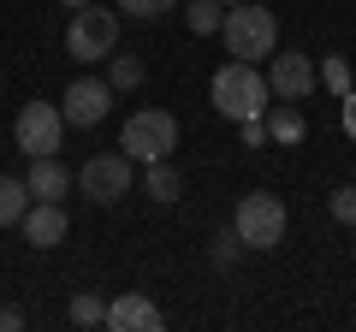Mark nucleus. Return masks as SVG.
Instances as JSON below:
<instances>
[{
    "mask_svg": "<svg viewBox=\"0 0 356 332\" xmlns=\"http://www.w3.org/2000/svg\"><path fill=\"white\" fill-rule=\"evenodd\" d=\"M208 101H214V113H226L232 125H243V119H267L273 90H267V72H261V65L232 60V65H220V72H214Z\"/></svg>",
    "mask_w": 356,
    "mask_h": 332,
    "instance_id": "nucleus-1",
    "label": "nucleus"
},
{
    "mask_svg": "<svg viewBox=\"0 0 356 332\" xmlns=\"http://www.w3.org/2000/svg\"><path fill=\"white\" fill-rule=\"evenodd\" d=\"M220 36H226L232 60H273V48H280V18L267 13V6H255V0H238V6H226V24H220Z\"/></svg>",
    "mask_w": 356,
    "mask_h": 332,
    "instance_id": "nucleus-2",
    "label": "nucleus"
},
{
    "mask_svg": "<svg viewBox=\"0 0 356 332\" xmlns=\"http://www.w3.org/2000/svg\"><path fill=\"white\" fill-rule=\"evenodd\" d=\"M119 149H125L137 166H149V160H172V149H178V119L166 113V107H143V113L125 119V131H119Z\"/></svg>",
    "mask_w": 356,
    "mask_h": 332,
    "instance_id": "nucleus-3",
    "label": "nucleus"
},
{
    "mask_svg": "<svg viewBox=\"0 0 356 332\" xmlns=\"http://www.w3.org/2000/svg\"><path fill=\"white\" fill-rule=\"evenodd\" d=\"M131 154L125 149H107V154H89L83 166H77L72 172V190H83V202H95V208H113L119 196L131 190V179H137V172H131Z\"/></svg>",
    "mask_w": 356,
    "mask_h": 332,
    "instance_id": "nucleus-4",
    "label": "nucleus"
},
{
    "mask_svg": "<svg viewBox=\"0 0 356 332\" xmlns=\"http://www.w3.org/2000/svg\"><path fill=\"white\" fill-rule=\"evenodd\" d=\"M113 48H119V6H83V13H72V24H65V53H72L77 65L107 60Z\"/></svg>",
    "mask_w": 356,
    "mask_h": 332,
    "instance_id": "nucleus-5",
    "label": "nucleus"
},
{
    "mask_svg": "<svg viewBox=\"0 0 356 332\" xmlns=\"http://www.w3.org/2000/svg\"><path fill=\"white\" fill-rule=\"evenodd\" d=\"M232 231L243 238V249H280L285 243V202L273 190H250L232 214Z\"/></svg>",
    "mask_w": 356,
    "mask_h": 332,
    "instance_id": "nucleus-6",
    "label": "nucleus"
},
{
    "mask_svg": "<svg viewBox=\"0 0 356 332\" xmlns=\"http://www.w3.org/2000/svg\"><path fill=\"white\" fill-rule=\"evenodd\" d=\"M60 137H65V113L54 101H24L13 119V149L18 154H60Z\"/></svg>",
    "mask_w": 356,
    "mask_h": 332,
    "instance_id": "nucleus-7",
    "label": "nucleus"
},
{
    "mask_svg": "<svg viewBox=\"0 0 356 332\" xmlns=\"http://www.w3.org/2000/svg\"><path fill=\"white\" fill-rule=\"evenodd\" d=\"M315 60L297 48H280L273 60H267V90H273V101H309L315 95Z\"/></svg>",
    "mask_w": 356,
    "mask_h": 332,
    "instance_id": "nucleus-8",
    "label": "nucleus"
},
{
    "mask_svg": "<svg viewBox=\"0 0 356 332\" xmlns=\"http://www.w3.org/2000/svg\"><path fill=\"white\" fill-rule=\"evenodd\" d=\"M107 107H113V83H107V77H77V83H65V95H60L65 125H83V131L102 125Z\"/></svg>",
    "mask_w": 356,
    "mask_h": 332,
    "instance_id": "nucleus-9",
    "label": "nucleus"
},
{
    "mask_svg": "<svg viewBox=\"0 0 356 332\" xmlns=\"http://www.w3.org/2000/svg\"><path fill=\"white\" fill-rule=\"evenodd\" d=\"M102 326H107V332H161V308H154L149 297L125 291V297L107 303V320H102Z\"/></svg>",
    "mask_w": 356,
    "mask_h": 332,
    "instance_id": "nucleus-10",
    "label": "nucleus"
},
{
    "mask_svg": "<svg viewBox=\"0 0 356 332\" xmlns=\"http://www.w3.org/2000/svg\"><path fill=\"white\" fill-rule=\"evenodd\" d=\"M18 231H24L36 249H54V243H65V231H72V219H65L60 202H30L24 219H18Z\"/></svg>",
    "mask_w": 356,
    "mask_h": 332,
    "instance_id": "nucleus-11",
    "label": "nucleus"
},
{
    "mask_svg": "<svg viewBox=\"0 0 356 332\" xmlns=\"http://www.w3.org/2000/svg\"><path fill=\"white\" fill-rule=\"evenodd\" d=\"M24 184H30V202H65V196H72V172H65L54 154H36V160H30Z\"/></svg>",
    "mask_w": 356,
    "mask_h": 332,
    "instance_id": "nucleus-12",
    "label": "nucleus"
},
{
    "mask_svg": "<svg viewBox=\"0 0 356 332\" xmlns=\"http://www.w3.org/2000/svg\"><path fill=\"white\" fill-rule=\"evenodd\" d=\"M303 131H309V119H303V101H273L267 107V137L273 142H303Z\"/></svg>",
    "mask_w": 356,
    "mask_h": 332,
    "instance_id": "nucleus-13",
    "label": "nucleus"
},
{
    "mask_svg": "<svg viewBox=\"0 0 356 332\" xmlns=\"http://www.w3.org/2000/svg\"><path fill=\"white\" fill-rule=\"evenodd\" d=\"M143 190H149L161 208H172L178 196H184V179H178V166H172V160H149V172H143Z\"/></svg>",
    "mask_w": 356,
    "mask_h": 332,
    "instance_id": "nucleus-14",
    "label": "nucleus"
},
{
    "mask_svg": "<svg viewBox=\"0 0 356 332\" xmlns=\"http://www.w3.org/2000/svg\"><path fill=\"white\" fill-rule=\"evenodd\" d=\"M30 208V184L13 179V172H0V226H18Z\"/></svg>",
    "mask_w": 356,
    "mask_h": 332,
    "instance_id": "nucleus-15",
    "label": "nucleus"
},
{
    "mask_svg": "<svg viewBox=\"0 0 356 332\" xmlns=\"http://www.w3.org/2000/svg\"><path fill=\"white\" fill-rule=\"evenodd\" d=\"M184 24H191L196 36H214V30L226 24V6H220V0H184Z\"/></svg>",
    "mask_w": 356,
    "mask_h": 332,
    "instance_id": "nucleus-16",
    "label": "nucleus"
},
{
    "mask_svg": "<svg viewBox=\"0 0 356 332\" xmlns=\"http://www.w3.org/2000/svg\"><path fill=\"white\" fill-rule=\"evenodd\" d=\"M143 77H149V72H143L137 53H119V48L107 53V83H113V90H137Z\"/></svg>",
    "mask_w": 356,
    "mask_h": 332,
    "instance_id": "nucleus-17",
    "label": "nucleus"
},
{
    "mask_svg": "<svg viewBox=\"0 0 356 332\" xmlns=\"http://www.w3.org/2000/svg\"><path fill=\"white\" fill-rule=\"evenodd\" d=\"M65 315H72V326H102V320H107V303H102V297H89V291H77Z\"/></svg>",
    "mask_w": 356,
    "mask_h": 332,
    "instance_id": "nucleus-18",
    "label": "nucleus"
},
{
    "mask_svg": "<svg viewBox=\"0 0 356 332\" xmlns=\"http://www.w3.org/2000/svg\"><path fill=\"white\" fill-rule=\"evenodd\" d=\"M208 256H214V267H238V256H243V238H238V231H220Z\"/></svg>",
    "mask_w": 356,
    "mask_h": 332,
    "instance_id": "nucleus-19",
    "label": "nucleus"
},
{
    "mask_svg": "<svg viewBox=\"0 0 356 332\" xmlns=\"http://www.w3.org/2000/svg\"><path fill=\"white\" fill-rule=\"evenodd\" d=\"M178 0H119V18H161V13H172Z\"/></svg>",
    "mask_w": 356,
    "mask_h": 332,
    "instance_id": "nucleus-20",
    "label": "nucleus"
},
{
    "mask_svg": "<svg viewBox=\"0 0 356 332\" xmlns=\"http://www.w3.org/2000/svg\"><path fill=\"white\" fill-rule=\"evenodd\" d=\"M332 219L339 226H356V184H339L332 190Z\"/></svg>",
    "mask_w": 356,
    "mask_h": 332,
    "instance_id": "nucleus-21",
    "label": "nucleus"
},
{
    "mask_svg": "<svg viewBox=\"0 0 356 332\" xmlns=\"http://www.w3.org/2000/svg\"><path fill=\"white\" fill-rule=\"evenodd\" d=\"M321 77H327L332 95H350V65H344V60H327V65H321Z\"/></svg>",
    "mask_w": 356,
    "mask_h": 332,
    "instance_id": "nucleus-22",
    "label": "nucleus"
},
{
    "mask_svg": "<svg viewBox=\"0 0 356 332\" xmlns=\"http://www.w3.org/2000/svg\"><path fill=\"white\" fill-rule=\"evenodd\" d=\"M261 142H273L267 137V119H243V149H261Z\"/></svg>",
    "mask_w": 356,
    "mask_h": 332,
    "instance_id": "nucleus-23",
    "label": "nucleus"
},
{
    "mask_svg": "<svg viewBox=\"0 0 356 332\" xmlns=\"http://www.w3.org/2000/svg\"><path fill=\"white\" fill-rule=\"evenodd\" d=\"M0 332H24V308H13V303L0 308Z\"/></svg>",
    "mask_w": 356,
    "mask_h": 332,
    "instance_id": "nucleus-24",
    "label": "nucleus"
},
{
    "mask_svg": "<svg viewBox=\"0 0 356 332\" xmlns=\"http://www.w3.org/2000/svg\"><path fill=\"white\" fill-rule=\"evenodd\" d=\"M344 131H350V137H356V90L344 95Z\"/></svg>",
    "mask_w": 356,
    "mask_h": 332,
    "instance_id": "nucleus-25",
    "label": "nucleus"
},
{
    "mask_svg": "<svg viewBox=\"0 0 356 332\" xmlns=\"http://www.w3.org/2000/svg\"><path fill=\"white\" fill-rule=\"evenodd\" d=\"M60 6H65V13H83V6H89V0H60Z\"/></svg>",
    "mask_w": 356,
    "mask_h": 332,
    "instance_id": "nucleus-26",
    "label": "nucleus"
},
{
    "mask_svg": "<svg viewBox=\"0 0 356 332\" xmlns=\"http://www.w3.org/2000/svg\"><path fill=\"white\" fill-rule=\"evenodd\" d=\"M220 6H238V0H220Z\"/></svg>",
    "mask_w": 356,
    "mask_h": 332,
    "instance_id": "nucleus-27",
    "label": "nucleus"
}]
</instances>
